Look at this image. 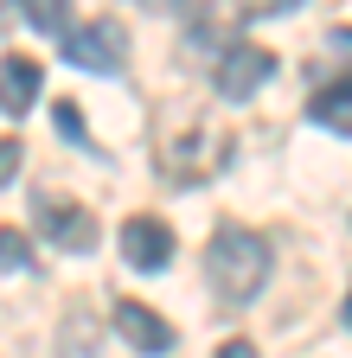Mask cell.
<instances>
[{"instance_id": "6da1fadb", "label": "cell", "mask_w": 352, "mask_h": 358, "mask_svg": "<svg viewBox=\"0 0 352 358\" xmlns=\"http://www.w3.org/2000/svg\"><path fill=\"white\" fill-rule=\"evenodd\" d=\"M205 282L218 301L244 307L262 282H269V237H256L250 224H218L205 243Z\"/></svg>"}, {"instance_id": "7a4b0ae2", "label": "cell", "mask_w": 352, "mask_h": 358, "mask_svg": "<svg viewBox=\"0 0 352 358\" xmlns=\"http://www.w3.org/2000/svg\"><path fill=\"white\" fill-rule=\"evenodd\" d=\"M64 58H71L77 71L115 77V71L128 64V32H122V20H83V26H71V32H64Z\"/></svg>"}, {"instance_id": "3957f363", "label": "cell", "mask_w": 352, "mask_h": 358, "mask_svg": "<svg viewBox=\"0 0 352 358\" xmlns=\"http://www.w3.org/2000/svg\"><path fill=\"white\" fill-rule=\"evenodd\" d=\"M269 71H276V58L262 52V45H231V52L211 64V77H218V96H231V103H250L256 90L269 83Z\"/></svg>"}, {"instance_id": "277c9868", "label": "cell", "mask_w": 352, "mask_h": 358, "mask_svg": "<svg viewBox=\"0 0 352 358\" xmlns=\"http://www.w3.org/2000/svg\"><path fill=\"white\" fill-rule=\"evenodd\" d=\"M122 262L128 268H141V275H154V268H167L173 262V231H167V224L160 217H128L122 224Z\"/></svg>"}, {"instance_id": "5b68a950", "label": "cell", "mask_w": 352, "mask_h": 358, "mask_svg": "<svg viewBox=\"0 0 352 358\" xmlns=\"http://www.w3.org/2000/svg\"><path fill=\"white\" fill-rule=\"evenodd\" d=\"M32 211H38V231H45L52 243H64V250H90V243H97V224H90V211H83V205L38 192Z\"/></svg>"}, {"instance_id": "8992f818", "label": "cell", "mask_w": 352, "mask_h": 358, "mask_svg": "<svg viewBox=\"0 0 352 358\" xmlns=\"http://www.w3.org/2000/svg\"><path fill=\"white\" fill-rule=\"evenodd\" d=\"M109 320H115V333H122L128 345H135V352H148V358L173 352V327L160 320L154 307H141V301H115V313H109Z\"/></svg>"}, {"instance_id": "52a82bcc", "label": "cell", "mask_w": 352, "mask_h": 358, "mask_svg": "<svg viewBox=\"0 0 352 358\" xmlns=\"http://www.w3.org/2000/svg\"><path fill=\"white\" fill-rule=\"evenodd\" d=\"M38 83H45V71H38L32 58H0V109L7 115H32L38 109Z\"/></svg>"}, {"instance_id": "ba28073f", "label": "cell", "mask_w": 352, "mask_h": 358, "mask_svg": "<svg viewBox=\"0 0 352 358\" xmlns=\"http://www.w3.org/2000/svg\"><path fill=\"white\" fill-rule=\"evenodd\" d=\"M52 358H103V327L90 307H71L58 333H52Z\"/></svg>"}, {"instance_id": "9c48e42d", "label": "cell", "mask_w": 352, "mask_h": 358, "mask_svg": "<svg viewBox=\"0 0 352 358\" xmlns=\"http://www.w3.org/2000/svg\"><path fill=\"white\" fill-rule=\"evenodd\" d=\"M307 122H321L333 134H352V77H333L314 90V103H307Z\"/></svg>"}, {"instance_id": "30bf717a", "label": "cell", "mask_w": 352, "mask_h": 358, "mask_svg": "<svg viewBox=\"0 0 352 358\" xmlns=\"http://www.w3.org/2000/svg\"><path fill=\"white\" fill-rule=\"evenodd\" d=\"M20 20H26L32 32H71V13L58 7V0H32V7H26Z\"/></svg>"}, {"instance_id": "8fae6325", "label": "cell", "mask_w": 352, "mask_h": 358, "mask_svg": "<svg viewBox=\"0 0 352 358\" xmlns=\"http://www.w3.org/2000/svg\"><path fill=\"white\" fill-rule=\"evenodd\" d=\"M0 268H7V275H20V268H32V243H26L20 231H7V224H0Z\"/></svg>"}, {"instance_id": "7c38bea8", "label": "cell", "mask_w": 352, "mask_h": 358, "mask_svg": "<svg viewBox=\"0 0 352 358\" xmlns=\"http://www.w3.org/2000/svg\"><path fill=\"white\" fill-rule=\"evenodd\" d=\"M52 122L71 134V141H90V134H83V115H77V103H52Z\"/></svg>"}, {"instance_id": "4fadbf2b", "label": "cell", "mask_w": 352, "mask_h": 358, "mask_svg": "<svg viewBox=\"0 0 352 358\" xmlns=\"http://www.w3.org/2000/svg\"><path fill=\"white\" fill-rule=\"evenodd\" d=\"M20 160H26V148H20V141H0V186L20 173Z\"/></svg>"}, {"instance_id": "5bb4252c", "label": "cell", "mask_w": 352, "mask_h": 358, "mask_svg": "<svg viewBox=\"0 0 352 358\" xmlns=\"http://www.w3.org/2000/svg\"><path fill=\"white\" fill-rule=\"evenodd\" d=\"M218 358H256V345H250V339H225V345H218Z\"/></svg>"}, {"instance_id": "9a60e30c", "label": "cell", "mask_w": 352, "mask_h": 358, "mask_svg": "<svg viewBox=\"0 0 352 358\" xmlns=\"http://www.w3.org/2000/svg\"><path fill=\"white\" fill-rule=\"evenodd\" d=\"M333 38H339V45H346V52H352V26H339V32H333Z\"/></svg>"}, {"instance_id": "2e32d148", "label": "cell", "mask_w": 352, "mask_h": 358, "mask_svg": "<svg viewBox=\"0 0 352 358\" xmlns=\"http://www.w3.org/2000/svg\"><path fill=\"white\" fill-rule=\"evenodd\" d=\"M346 327H352V294H346Z\"/></svg>"}]
</instances>
